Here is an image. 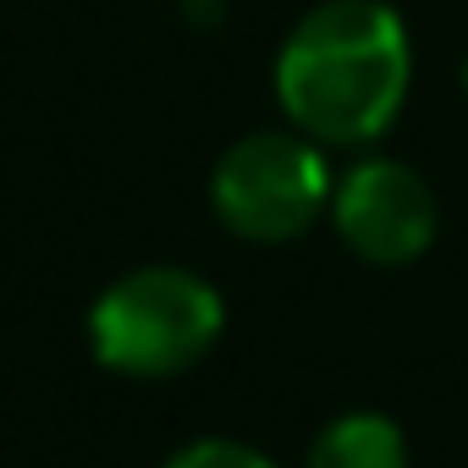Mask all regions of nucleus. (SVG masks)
Here are the masks:
<instances>
[{
  "instance_id": "obj_8",
  "label": "nucleus",
  "mask_w": 468,
  "mask_h": 468,
  "mask_svg": "<svg viewBox=\"0 0 468 468\" xmlns=\"http://www.w3.org/2000/svg\"><path fill=\"white\" fill-rule=\"evenodd\" d=\"M463 89H468V61H463Z\"/></svg>"
},
{
  "instance_id": "obj_7",
  "label": "nucleus",
  "mask_w": 468,
  "mask_h": 468,
  "mask_svg": "<svg viewBox=\"0 0 468 468\" xmlns=\"http://www.w3.org/2000/svg\"><path fill=\"white\" fill-rule=\"evenodd\" d=\"M187 12H193V17H204V12H215V0H187Z\"/></svg>"
},
{
  "instance_id": "obj_2",
  "label": "nucleus",
  "mask_w": 468,
  "mask_h": 468,
  "mask_svg": "<svg viewBox=\"0 0 468 468\" xmlns=\"http://www.w3.org/2000/svg\"><path fill=\"white\" fill-rule=\"evenodd\" d=\"M226 309L209 282L176 265H144L111 282L89 309V347L105 369L160 380L193 369L220 342Z\"/></svg>"
},
{
  "instance_id": "obj_6",
  "label": "nucleus",
  "mask_w": 468,
  "mask_h": 468,
  "mask_svg": "<svg viewBox=\"0 0 468 468\" xmlns=\"http://www.w3.org/2000/svg\"><path fill=\"white\" fill-rule=\"evenodd\" d=\"M165 468H276L265 452H254V446H243V441H193V446H182Z\"/></svg>"
},
{
  "instance_id": "obj_5",
  "label": "nucleus",
  "mask_w": 468,
  "mask_h": 468,
  "mask_svg": "<svg viewBox=\"0 0 468 468\" xmlns=\"http://www.w3.org/2000/svg\"><path fill=\"white\" fill-rule=\"evenodd\" d=\"M309 468H408V441L380 413H342L309 446Z\"/></svg>"
},
{
  "instance_id": "obj_1",
  "label": "nucleus",
  "mask_w": 468,
  "mask_h": 468,
  "mask_svg": "<svg viewBox=\"0 0 468 468\" xmlns=\"http://www.w3.org/2000/svg\"><path fill=\"white\" fill-rule=\"evenodd\" d=\"M408 34L380 0H325L276 56V100L314 144H369L408 100Z\"/></svg>"
},
{
  "instance_id": "obj_4",
  "label": "nucleus",
  "mask_w": 468,
  "mask_h": 468,
  "mask_svg": "<svg viewBox=\"0 0 468 468\" xmlns=\"http://www.w3.org/2000/svg\"><path fill=\"white\" fill-rule=\"evenodd\" d=\"M342 243L369 265H408L435 238V193L402 160H364L331 193Z\"/></svg>"
},
{
  "instance_id": "obj_3",
  "label": "nucleus",
  "mask_w": 468,
  "mask_h": 468,
  "mask_svg": "<svg viewBox=\"0 0 468 468\" xmlns=\"http://www.w3.org/2000/svg\"><path fill=\"white\" fill-rule=\"evenodd\" d=\"M215 215L254 243H287L309 231L331 198L325 160L298 133H249L238 138L209 182Z\"/></svg>"
}]
</instances>
